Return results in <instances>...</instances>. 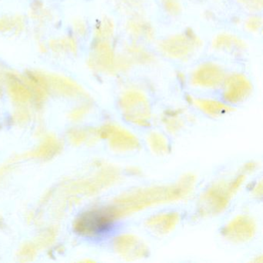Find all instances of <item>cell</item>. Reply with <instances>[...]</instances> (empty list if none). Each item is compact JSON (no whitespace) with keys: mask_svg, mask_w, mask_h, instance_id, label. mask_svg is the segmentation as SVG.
I'll list each match as a JSON object with an SVG mask.
<instances>
[{"mask_svg":"<svg viewBox=\"0 0 263 263\" xmlns=\"http://www.w3.org/2000/svg\"><path fill=\"white\" fill-rule=\"evenodd\" d=\"M195 184L196 177L186 174L174 184L141 187L125 192L115 198L109 207L119 220L154 206L181 201L192 193Z\"/></svg>","mask_w":263,"mask_h":263,"instance_id":"6da1fadb","label":"cell"},{"mask_svg":"<svg viewBox=\"0 0 263 263\" xmlns=\"http://www.w3.org/2000/svg\"><path fill=\"white\" fill-rule=\"evenodd\" d=\"M249 174L240 171L230 181H219L209 186L201 195L199 200L200 213L203 216H216L224 212L233 197L238 193L247 179Z\"/></svg>","mask_w":263,"mask_h":263,"instance_id":"7a4b0ae2","label":"cell"},{"mask_svg":"<svg viewBox=\"0 0 263 263\" xmlns=\"http://www.w3.org/2000/svg\"><path fill=\"white\" fill-rule=\"evenodd\" d=\"M118 218L108 206L93 208L83 212L75 221V230L90 238H101L111 233Z\"/></svg>","mask_w":263,"mask_h":263,"instance_id":"3957f363","label":"cell"},{"mask_svg":"<svg viewBox=\"0 0 263 263\" xmlns=\"http://www.w3.org/2000/svg\"><path fill=\"white\" fill-rule=\"evenodd\" d=\"M118 107L129 124L138 127H147L152 124V105L142 90L136 88L124 90L118 100Z\"/></svg>","mask_w":263,"mask_h":263,"instance_id":"277c9868","label":"cell"},{"mask_svg":"<svg viewBox=\"0 0 263 263\" xmlns=\"http://www.w3.org/2000/svg\"><path fill=\"white\" fill-rule=\"evenodd\" d=\"M201 45V40L195 33L189 30L162 40L158 44V49L167 58L184 60L199 50Z\"/></svg>","mask_w":263,"mask_h":263,"instance_id":"5b68a950","label":"cell"},{"mask_svg":"<svg viewBox=\"0 0 263 263\" xmlns=\"http://www.w3.org/2000/svg\"><path fill=\"white\" fill-rule=\"evenodd\" d=\"M98 132L99 138L106 140L115 152L132 153L141 148L139 138L133 132L118 124H105Z\"/></svg>","mask_w":263,"mask_h":263,"instance_id":"8992f818","label":"cell"},{"mask_svg":"<svg viewBox=\"0 0 263 263\" xmlns=\"http://www.w3.org/2000/svg\"><path fill=\"white\" fill-rule=\"evenodd\" d=\"M257 223L249 215H238L228 221L221 229L224 239L233 244L249 242L256 235Z\"/></svg>","mask_w":263,"mask_h":263,"instance_id":"52a82bcc","label":"cell"},{"mask_svg":"<svg viewBox=\"0 0 263 263\" xmlns=\"http://www.w3.org/2000/svg\"><path fill=\"white\" fill-rule=\"evenodd\" d=\"M222 87L224 102L231 106L246 101L253 90L250 80L246 75L238 73L226 76Z\"/></svg>","mask_w":263,"mask_h":263,"instance_id":"ba28073f","label":"cell"},{"mask_svg":"<svg viewBox=\"0 0 263 263\" xmlns=\"http://www.w3.org/2000/svg\"><path fill=\"white\" fill-rule=\"evenodd\" d=\"M226 73L216 63L206 62L200 64L190 76V84L196 88L216 89L222 86Z\"/></svg>","mask_w":263,"mask_h":263,"instance_id":"9c48e42d","label":"cell"},{"mask_svg":"<svg viewBox=\"0 0 263 263\" xmlns=\"http://www.w3.org/2000/svg\"><path fill=\"white\" fill-rule=\"evenodd\" d=\"M114 249L120 257L127 261H136L147 258L149 255L147 243L133 234H122L114 240Z\"/></svg>","mask_w":263,"mask_h":263,"instance_id":"30bf717a","label":"cell"},{"mask_svg":"<svg viewBox=\"0 0 263 263\" xmlns=\"http://www.w3.org/2000/svg\"><path fill=\"white\" fill-rule=\"evenodd\" d=\"M181 216L177 212H164L155 214L145 221V227L154 235L164 236L173 232L179 224Z\"/></svg>","mask_w":263,"mask_h":263,"instance_id":"8fae6325","label":"cell"},{"mask_svg":"<svg viewBox=\"0 0 263 263\" xmlns=\"http://www.w3.org/2000/svg\"><path fill=\"white\" fill-rule=\"evenodd\" d=\"M187 101L201 113L212 118H221L233 110V107L229 104L212 98L189 96Z\"/></svg>","mask_w":263,"mask_h":263,"instance_id":"7c38bea8","label":"cell"},{"mask_svg":"<svg viewBox=\"0 0 263 263\" xmlns=\"http://www.w3.org/2000/svg\"><path fill=\"white\" fill-rule=\"evenodd\" d=\"M212 47L218 51L231 53H241L246 50V42L231 33H220L215 36Z\"/></svg>","mask_w":263,"mask_h":263,"instance_id":"4fadbf2b","label":"cell"},{"mask_svg":"<svg viewBox=\"0 0 263 263\" xmlns=\"http://www.w3.org/2000/svg\"><path fill=\"white\" fill-rule=\"evenodd\" d=\"M147 144L151 152L158 156H164L170 152L171 145L168 139L160 132H151L147 137Z\"/></svg>","mask_w":263,"mask_h":263,"instance_id":"5bb4252c","label":"cell"},{"mask_svg":"<svg viewBox=\"0 0 263 263\" xmlns=\"http://www.w3.org/2000/svg\"><path fill=\"white\" fill-rule=\"evenodd\" d=\"M127 30L132 36L145 40L153 39L154 32L152 26L141 18H133L127 24Z\"/></svg>","mask_w":263,"mask_h":263,"instance_id":"9a60e30c","label":"cell"},{"mask_svg":"<svg viewBox=\"0 0 263 263\" xmlns=\"http://www.w3.org/2000/svg\"><path fill=\"white\" fill-rule=\"evenodd\" d=\"M127 57L132 63L150 64L153 62L154 56L143 47L138 45H130L127 47Z\"/></svg>","mask_w":263,"mask_h":263,"instance_id":"2e32d148","label":"cell"},{"mask_svg":"<svg viewBox=\"0 0 263 263\" xmlns=\"http://www.w3.org/2000/svg\"><path fill=\"white\" fill-rule=\"evenodd\" d=\"M162 121L165 128L171 133H176L182 128L184 124V120L177 110H170L166 113Z\"/></svg>","mask_w":263,"mask_h":263,"instance_id":"e0dca14e","label":"cell"},{"mask_svg":"<svg viewBox=\"0 0 263 263\" xmlns=\"http://www.w3.org/2000/svg\"><path fill=\"white\" fill-rule=\"evenodd\" d=\"M164 10L172 16H176L181 13V6L179 0H161Z\"/></svg>","mask_w":263,"mask_h":263,"instance_id":"ac0fdd59","label":"cell"},{"mask_svg":"<svg viewBox=\"0 0 263 263\" xmlns=\"http://www.w3.org/2000/svg\"><path fill=\"white\" fill-rule=\"evenodd\" d=\"M262 26V20L260 16H252L245 22V27L250 33H258Z\"/></svg>","mask_w":263,"mask_h":263,"instance_id":"d6986e66","label":"cell"},{"mask_svg":"<svg viewBox=\"0 0 263 263\" xmlns=\"http://www.w3.org/2000/svg\"><path fill=\"white\" fill-rule=\"evenodd\" d=\"M238 2L249 11H259L262 8L263 0H238Z\"/></svg>","mask_w":263,"mask_h":263,"instance_id":"ffe728a7","label":"cell"},{"mask_svg":"<svg viewBox=\"0 0 263 263\" xmlns=\"http://www.w3.org/2000/svg\"><path fill=\"white\" fill-rule=\"evenodd\" d=\"M252 194L253 196L256 197V198H261V196H262V182H261V181H258L252 187Z\"/></svg>","mask_w":263,"mask_h":263,"instance_id":"44dd1931","label":"cell"}]
</instances>
